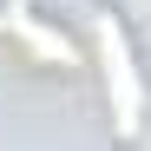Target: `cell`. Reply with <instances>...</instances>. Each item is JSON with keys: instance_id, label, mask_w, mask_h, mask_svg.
Listing matches in <instances>:
<instances>
[{"instance_id": "obj_1", "label": "cell", "mask_w": 151, "mask_h": 151, "mask_svg": "<svg viewBox=\"0 0 151 151\" xmlns=\"http://www.w3.org/2000/svg\"><path fill=\"white\" fill-rule=\"evenodd\" d=\"M92 59H99V86H105V112L118 125V138L132 145L145 132V99H151V86H145V72H138L132 33H125V20L112 7L92 13Z\"/></svg>"}]
</instances>
